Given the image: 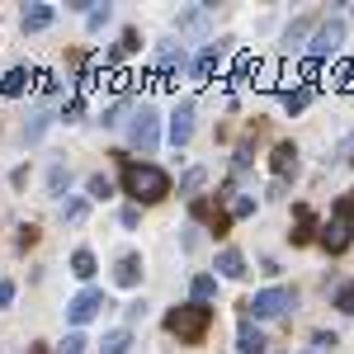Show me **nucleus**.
Returning <instances> with one entry per match:
<instances>
[{"label":"nucleus","instance_id":"c85d7f7f","mask_svg":"<svg viewBox=\"0 0 354 354\" xmlns=\"http://www.w3.org/2000/svg\"><path fill=\"white\" fill-rule=\"evenodd\" d=\"M109 180H104V175H95V180H90V198H109Z\"/></svg>","mask_w":354,"mask_h":354},{"label":"nucleus","instance_id":"f3484780","mask_svg":"<svg viewBox=\"0 0 354 354\" xmlns=\"http://www.w3.org/2000/svg\"><path fill=\"white\" fill-rule=\"evenodd\" d=\"M24 85H28V76L15 66V71H5V76H0V95H24Z\"/></svg>","mask_w":354,"mask_h":354},{"label":"nucleus","instance_id":"2f4dec72","mask_svg":"<svg viewBox=\"0 0 354 354\" xmlns=\"http://www.w3.org/2000/svg\"><path fill=\"white\" fill-rule=\"evenodd\" d=\"M81 113H85V104H81V100H71V104H66V109H62V118H66V123H76V118H81Z\"/></svg>","mask_w":354,"mask_h":354},{"label":"nucleus","instance_id":"393cba45","mask_svg":"<svg viewBox=\"0 0 354 354\" xmlns=\"http://www.w3.org/2000/svg\"><path fill=\"white\" fill-rule=\"evenodd\" d=\"M81 350H85V335H76V330H71V335H66L53 354H81Z\"/></svg>","mask_w":354,"mask_h":354},{"label":"nucleus","instance_id":"a211bd4d","mask_svg":"<svg viewBox=\"0 0 354 354\" xmlns=\"http://www.w3.org/2000/svg\"><path fill=\"white\" fill-rule=\"evenodd\" d=\"M274 170H279V175H288V170H298V151H293L288 142H283V147L274 151Z\"/></svg>","mask_w":354,"mask_h":354},{"label":"nucleus","instance_id":"39448f33","mask_svg":"<svg viewBox=\"0 0 354 354\" xmlns=\"http://www.w3.org/2000/svg\"><path fill=\"white\" fill-rule=\"evenodd\" d=\"M350 213H354V198H345V203L335 208V218L326 222V232H322V245H326V250H345V245H350Z\"/></svg>","mask_w":354,"mask_h":354},{"label":"nucleus","instance_id":"f8f14e48","mask_svg":"<svg viewBox=\"0 0 354 354\" xmlns=\"http://www.w3.org/2000/svg\"><path fill=\"white\" fill-rule=\"evenodd\" d=\"M218 66H222V48L213 43L208 53H203L198 62H194V76H198V81H213V76H218Z\"/></svg>","mask_w":354,"mask_h":354},{"label":"nucleus","instance_id":"9d476101","mask_svg":"<svg viewBox=\"0 0 354 354\" xmlns=\"http://www.w3.org/2000/svg\"><path fill=\"white\" fill-rule=\"evenodd\" d=\"M236 350H241V354H265V350H270V340L250 326V322H241V330H236Z\"/></svg>","mask_w":354,"mask_h":354},{"label":"nucleus","instance_id":"ddd939ff","mask_svg":"<svg viewBox=\"0 0 354 354\" xmlns=\"http://www.w3.org/2000/svg\"><path fill=\"white\" fill-rule=\"evenodd\" d=\"M208 15H213V5H198L189 15H180V28H185V33H198V28H208Z\"/></svg>","mask_w":354,"mask_h":354},{"label":"nucleus","instance_id":"1a4fd4ad","mask_svg":"<svg viewBox=\"0 0 354 354\" xmlns=\"http://www.w3.org/2000/svg\"><path fill=\"white\" fill-rule=\"evenodd\" d=\"M185 66V48L180 43H170V48H161V57H156V71H161V85H175V71Z\"/></svg>","mask_w":354,"mask_h":354},{"label":"nucleus","instance_id":"0eeeda50","mask_svg":"<svg viewBox=\"0 0 354 354\" xmlns=\"http://www.w3.org/2000/svg\"><path fill=\"white\" fill-rule=\"evenodd\" d=\"M340 43H345V19H326V24L312 33V57L322 62V57H330Z\"/></svg>","mask_w":354,"mask_h":354},{"label":"nucleus","instance_id":"dca6fc26","mask_svg":"<svg viewBox=\"0 0 354 354\" xmlns=\"http://www.w3.org/2000/svg\"><path fill=\"white\" fill-rule=\"evenodd\" d=\"M128 345H133V335H128V330H109V335H104V345H100V354H128Z\"/></svg>","mask_w":354,"mask_h":354},{"label":"nucleus","instance_id":"cd10ccee","mask_svg":"<svg viewBox=\"0 0 354 354\" xmlns=\"http://www.w3.org/2000/svg\"><path fill=\"white\" fill-rule=\"evenodd\" d=\"M62 218H66V222H81V218H85V203H81V198L62 203Z\"/></svg>","mask_w":354,"mask_h":354},{"label":"nucleus","instance_id":"423d86ee","mask_svg":"<svg viewBox=\"0 0 354 354\" xmlns=\"http://www.w3.org/2000/svg\"><path fill=\"white\" fill-rule=\"evenodd\" d=\"M100 307H104V293H100V288H85V293H76V298L66 302V317H71L76 326H85V322L100 317Z\"/></svg>","mask_w":354,"mask_h":354},{"label":"nucleus","instance_id":"20e7f679","mask_svg":"<svg viewBox=\"0 0 354 354\" xmlns=\"http://www.w3.org/2000/svg\"><path fill=\"white\" fill-rule=\"evenodd\" d=\"M250 307V317H283L288 307H293V288H265V293H255V298L245 302Z\"/></svg>","mask_w":354,"mask_h":354},{"label":"nucleus","instance_id":"412c9836","mask_svg":"<svg viewBox=\"0 0 354 354\" xmlns=\"http://www.w3.org/2000/svg\"><path fill=\"white\" fill-rule=\"evenodd\" d=\"M307 100H312V90H288V95H283V109L302 113V109H307Z\"/></svg>","mask_w":354,"mask_h":354},{"label":"nucleus","instance_id":"72a5a7b5","mask_svg":"<svg viewBox=\"0 0 354 354\" xmlns=\"http://www.w3.org/2000/svg\"><path fill=\"white\" fill-rule=\"evenodd\" d=\"M335 161H354V137H350V142H340V147H335Z\"/></svg>","mask_w":354,"mask_h":354},{"label":"nucleus","instance_id":"6e6552de","mask_svg":"<svg viewBox=\"0 0 354 354\" xmlns=\"http://www.w3.org/2000/svg\"><path fill=\"white\" fill-rule=\"evenodd\" d=\"M189 137H194V104H189V100H180L175 113H170V142H175V147H185Z\"/></svg>","mask_w":354,"mask_h":354},{"label":"nucleus","instance_id":"2eb2a0df","mask_svg":"<svg viewBox=\"0 0 354 354\" xmlns=\"http://www.w3.org/2000/svg\"><path fill=\"white\" fill-rule=\"evenodd\" d=\"M137 279H142V260H137V255H123V260H118V283L133 288Z\"/></svg>","mask_w":354,"mask_h":354},{"label":"nucleus","instance_id":"aec40b11","mask_svg":"<svg viewBox=\"0 0 354 354\" xmlns=\"http://www.w3.org/2000/svg\"><path fill=\"white\" fill-rule=\"evenodd\" d=\"M189 288H194V302H208L213 293H218V279H208V274H198V279H194Z\"/></svg>","mask_w":354,"mask_h":354},{"label":"nucleus","instance_id":"f704fd0d","mask_svg":"<svg viewBox=\"0 0 354 354\" xmlns=\"http://www.w3.org/2000/svg\"><path fill=\"white\" fill-rule=\"evenodd\" d=\"M307 354H326V350H317V345H312V350H307Z\"/></svg>","mask_w":354,"mask_h":354},{"label":"nucleus","instance_id":"4468645a","mask_svg":"<svg viewBox=\"0 0 354 354\" xmlns=\"http://www.w3.org/2000/svg\"><path fill=\"white\" fill-rule=\"evenodd\" d=\"M218 270L227 274V279H241V274H245V260H241V250H222V255H218Z\"/></svg>","mask_w":354,"mask_h":354},{"label":"nucleus","instance_id":"f03ea898","mask_svg":"<svg viewBox=\"0 0 354 354\" xmlns=\"http://www.w3.org/2000/svg\"><path fill=\"white\" fill-rule=\"evenodd\" d=\"M156 137H161V113L142 100L133 109V118H128V142H133L142 156H151V151H156Z\"/></svg>","mask_w":354,"mask_h":354},{"label":"nucleus","instance_id":"7c9ffc66","mask_svg":"<svg viewBox=\"0 0 354 354\" xmlns=\"http://www.w3.org/2000/svg\"><path fill=\"white\" fill-rule=\"evenodd\" d=\"M128 53H137V33H133V28H128L123 43H118V57H128Z\"/></svg>","mask_w":354,"mask_h":354},{"label":"nucleus","instance_id":"a878e982","mask_svg":"<svg viewBox=\"0 0 354 354\" xmlns=\"http://www.w3.org/2000/svg\"><path fill=\"white\" fill-rule=\"evenodd\" d=\"M335 307L354 317V283H340V293H335Z\"/></svg>","mask_w":354,"mask_h":354},{"label":"nucleus","instance_id":"7ed1b4c3","mask_svg":"<svg viewBox=\"0 0 354 354\" xmlns=\"http://www.w3.org/2000/svg\"><path fill=\"white\" fill-rule=\"evenodd\" d=\"M165 326H170V335H180V340H198L203 330L213 326V312H208L203 302H189V307H175V312L165 317Z\"/></svg>","mask_w":354,"mask_h":354},{"label":"nucleus","instance_id":"6ab92c4d","mask_svg":"<svg viewBox=\"0 0 354 354\" xmlns=\"http://www.w3.org/2000/svg\"><path fill=\"white\" fill-rule=\"evenodd\" d=\"M71 274H76V279H90V274H95V255H90V250H76V255H71Z\"/></svg>","mask_w":354,"mask_h":354},{"label":"nucleus","instance_id":"473e14b6","mask_svg":"<svg viewBox=\"0 0 354 354\" xmlns=\"http://www.w3.org/2000/svg\"><path fill=\"white\" fill-rule=\"evenodd\" d=\"M10 302H15V283H10V279H0V307H10Z\"/></svg>","mask_w":354,"mask_h":354},{"label":"nucleus","instance_id":"c756f323","mask_svg":"<svg viewBox=\"0 0 354 354\" xmlns=\"http://www.w3.org/2000/svg\"><path fill=\"white\" fill-rule=\"evenodd\" d=\"M104 19H109V5H95V10L85 15V24H90V28H100V24H104Z\"/></svg>","mask_w":354,"mask_h":354},{"label":"nucleus","instance_id":"b1692460","mask_svg":"<svg viewBox=\"0 0 354 354\" xmlns=\"http://www.w3.org/2000/svg\"><path fill=\"white\" fill-rule=\"evenodd\" d=\"M335 85H340V90H354V57L335 66Z\"/></svg>","mask_w":354,"mask_h":354},{"label":"nucleus","instance_id":"bb28decb","mask_svg":"<svg viewBox=\"0 0 354 354\" xmlns=\"http://www.w3.org/2000/svg\"><path fill=\"white\" fill-rule=\"evenodd\" d=\"M66 180H71V175H66V165H53V175H48V189L62 194V189H66Z\"/></svg>","mask_w":354,"mask_h":354},{"label":"nucleus","instance_id":"4be33fe9","mask_svg":"<svg viewBox=\"0 0 354 354\" xmlns=\"http://www.w3.org/2000/svg\"><path fill=\"white\" fill-rule=\"evenodd\" d=\"M227 208H232V218H250V213H255V198H245V194H232V203H227Z\"/></svg>","mask_w":354,"mask_h":354},{"label":"nucleus","instance_id":"5701e85b","mask_svg":"<svg viewBox=\"0 0 354 354\" xmlns=\"http://www.w3.org/2000/svg\"><path fill=\"white\" fill-rule=\"evenodd\" d=\"M203 180H208V175H203V170H198V165H194L189 175H185V180H180V194H189V198H194V189H203Z\"/></svg>","mask_w":354,"mask_h":354},{"label":"nucleus","instance_id":"9b49d317","mask_svg":"<svg viewBox=\"0 0 354 354\" xmlns=\"http://www.w3.org/2000/svg\"><path fill=\"white\" fill-rule=\"evenodd\" d=\"M53 19H57L53 5H28V10H24V33H43Z\"/></svg>","mask_w":354,"mask_h":354},{"label":"nucleus","instance_id":"f257e3e1","mask_svg":"<svg viewBox=\"0 0 354 354\" xmlns=\"http://www.w3.org/2000/svg\"><path fill=\"white\" fill-rule=\"evenodd\" d=\"M123 185H128V194L142 198V203H156V198L170 194V180H165V170H156V165H128V170H123Z\"/></svg>","mask_w":354,"mask_h":354}]
</instances>
